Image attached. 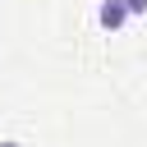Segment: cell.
I'll return each instance as SVG.
<instances>
[{
	"mask_svg": "<svg viewBox=\"0 0 147 147\" xmlns=\"http://www.w3.org/2000/svg\"><path fill=\"white\" fill-rule=\"evenodd\" d=\"M96 23H101L106 32H119V28L129 23V9H124L119 0H101V5H96Z\"/></svg>",
	"mask_w": 147,
	"mask_h": 147,
	"instance_id": "6da1fadb",
	"label": "cell"
},
{
	"mask_svg": "<svg viewBox=\"0 0 147 147\" xmlns=\"http://www.w3.org/2000/svg\"><path fill=\"white\" fill-rule=\"evenodd\" d=\"M119 5L129 9V18H133V14H147V0H119Z\"/></svg>",
	"mask_w": 147,
	"mask_h": 147,
	"instance_id": "7a4b0ae2",
	"label": "cell"
},
{
	"mask_svg": "<svg viewBox=\"0 0 147 147\" xmlns=\"http://www.w3.org/2000/svg\"><path fill=\"white\" fill-rule=\"evenodd\" d=\"M0 147H23V142H14V138H5V142H0Z\"/></svg>",
	"mask_w": 147,
	"mask_h": 147,
	"instance_id": "3957f363",
	"label": "cell"
}]
</instances>
